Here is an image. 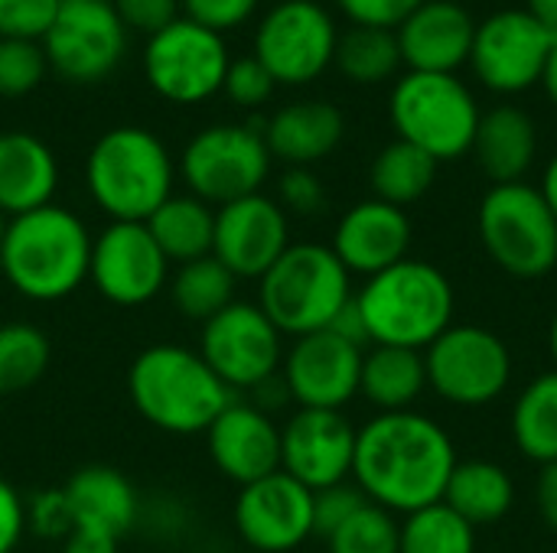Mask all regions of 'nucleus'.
Masks as SVG:
<instances>
[{"label":"nucleus","instance_id":"11","mask_svg":"<svg viewBox=\"0 0 557 553\" xmlns=\"http://www.w3.org/2000/svg\"><path fill=\"white\" fill-rule=\"evenodd\" d=\"M339 29L317 0H281L255 29V59L277 85H310L336 59Z\"/></svg>","mask_w":557,"mask_h":553},{"label":"nucleus","instance_id":"22","mask_svg":"<svg viewBox=\"0 0 557 553\" xmlns=\"http://www.w3.org/2000/svg\"><path fill=\"white\" fill-rule=\"evenodd\" d=\"M330 248L349 274H362L369 280L408 257L411 218L398 205L366 199L339 218Z\"/></svg>","mask_w":557,"mask_h":553},{"label":"nucleus","instance_id":"33","mask_svg":"<svg viewBox=\"0 0 557 553\" xmlns=\"http://www.w3.org/2000/svg\"><path fill=\"white\" fill-rule=\"evenodd\" d=\"M173 306L196 323H209L219 316L228 303H235V274L219 264L212 254L180 264L176 274L166 284Z\"/></svg>","mask_w":557,"mask_h":553},{"label":"nucleus","instance_id":"36","mask_svg":"<svg viewBox=\"0 0 557 553\" xmlns=\"http://www.w3.org/2000/svg\"><path fill=\"white\" fill-rule=\"evenodd\" d=\"M398 553H476V528L437 502L405 515Z\"/></svg>","mask_w":557,"mask_h":553},{"label":"nucleus","instance_id":"17","mask_svg":"<svg viewBox=\"0 0 557 553\" xmlns=\"http://www.w3.org/2000/svg\"><path fill=\"white\" fill-rule=\"evenodd\" d=\"M366 349L346 342L333 329H320L294 339L284 355L281 378L297 407L343 411L359 394Z\"/></svg>","mask_w":557,"mask_h":553},{"label":"nucleus","instance_id":"18","mask_svg":"<svg viewBox=\"0 0 557 553\" xmlns=\"http://www.w3.org/2000/svg\"><path fill=\"white\" fill-rule=\"evenodd\" d=\"M232 518L251 551L290 553L313 538V492L287 473H271L242 486Z\"/></svg>","mask_w":557,"mask_h":553},{"label":"nucleus","instance_id":"50","mask_svg":"<svg viewBox=\"0 0 557 553\" xmlns=\"http://www.w3.org/2000/svg\"><path fill=\"white\" fill-rule=\"evenodd\" d=\"M539 508H542V518L552 525V531H557V463H548L542 466L539 473Z\"/></svg>","mask_w":557,"mask_h":553},{"label":"nucleus","instance_id":"23","mask_svg":"<svg viewBox=\"0 0 557 553\" xmlns=\"http://www.w3.org/2000/svg\"><path fill=\"white\" fill-rule=\"evenodd\" d=\"M395 36L408 72L457 75V68L470 62L476 23L457 0H424Z\"/></svg>","mask_w":557,"mask_h":553},{"label":"nucleus","instance_id":"6","mask_svg":"<svg viewBox=\"0 0 557 553\" xmlns=\"http://www.w3.org/2000/svg\"><path fill=\"white\" fill-rule=\"evenodd\" d=\"M352 300V274L326 244H290L261 277L258 306L281 336H310L330 329Z\"/></svg>","mask_w":557,"mask_h":553},{"label":"nucleus","instance_id":"41","mask_svg":"<svg viewBox=\"0 0 557 553\" xmlns=\"http://www.w3.org/2000/svg\"><path fill=\"white\" fill-rule=\"evenodd\" d=\"M366 505H369V499L362 495V489L356 482H339V486L313 492V535L330 538Z\"/></svg>","mask_w":557,"mask_h":553},{"label":"nucleus","instance_id":"25","mask_svg":"<svg viewBox=\"0 0 557 553\" xmlns=\"http://www.w3.org/2000/svg\"><path fill=\"white\" fill-rule=\"evenodd\" d=\"M346 134V117L330 101H294L264 121V143L287 166H313L326 160Z\"/></svg>","mask_w":557,"mask_h":553},{"label":"nucleus","instance_id":"44","mask_svg":"<svg viewBox=\"0 0 557 553\" xmlns=\"http://www.w3.org/2000/svg\"><path fill=\"white\" fill-rule=\"evenodd\" d=\"M258 3L261 0H180V10L186 13V20L222 36L225 29L245 26L258 13Z\"/></svg>","mask_w":557,"mask_h":553},{"label":"nucleus","instance_id":"24","mask_svg":"<svg viewBox=\"0 0 557 553\" xmlns=\"http://www.w3.org/2000/svg\"><path fill=\"white\" fill-rule=\"evenodd\" d=\"M59 189V160L52 147L29 130L0 134V212L7 218L42 209Z\"/></svg>","mask_w":557,"mask_h":553},{"label":"nucleus","instance_id":"52","mask_svg":"<svg viewBox=\"0 0 557 553\" xmlns=\"http://www.w3.org/2000/svg\"><path fill=\"white\" fill-rule=\"evenodd\" d=\"M525 10L557 33V0H525Z\"/></svg>","mask_w":557,"mask_h":553},{"label":"nucleus","instance_id":"48","mask_svg":"<svg viewBox=\"0 0 557 553\" xmlns=\"http://www.w3.org/2000/svg\"><path fill=\"white\" fill-rule=\"evenodd\" d=\"M117 538L91 528H72L69 538L62 541V553H117Z\"/></svg>","mask_w":557,"mask_h":553},{"label":"nucleus","instance_id":"30","mask_svg":"<svg viewBox=\"0 0 557 553\" xmlns=\"http://www.w3.org/2000/svg\"><path fill=\"white\" fill-rule=\"evenodd\" d=\"M512 502H516L512 476L499 463H490V460L457 463L444 492V505H450L473 528L496 525L499 518L509 515Z\"/></svg>","mask_w":557,"mask_h":553},{"label":"nucleus","instance_id":"27","mask_svg":"<svg viewBox=\"0 0 557 553\" xmlns=\"http://www.w3.org/2000/svg\"><path fill=\"white\" fill-rule=\"evenodd\" d=\"M62 492L69 499L75 528L104 531L121 541L137 525V512H140L137 492L131 479L111 466H85L72 473Z\"/></svg>","mask_w":557,"mask_h":553},{"label":"nucleus","instance_id":"10","mask_svg":"<svg viewBox=\"0 0 557 553\" xmlns=\"http://www.w3.org/2000/svg\"><path fill=\"white\" fill-rule=\"evenodd\" d=\"M228 62L225 39L186 16L147 36L144 46V78L170 104H202L219 95Z\"/></svg>","mask_w":557,"mask_h":553},{"label":"nucleus","instance_id":"54","mask_svg":"<svg viewBox=\"0 0 557 553\" xmlns=\"http://www.w3.org/2000/svg\"><path fill=\"white\" fill-rule=\"evenodd\" d=\"M548 349H552V359H555V372H557V313L552 319V329H548Z\"/></svg>","mask_w":557,"mask_h":553},{"label":"nucleus","instance_id":"38","mask_svg":"<svg viewBox=\"0 0 557 553\" xmlns=\"http://www.w3.org/2000/svg\"><path fill=\"white\" fill-rule=\"evenodd\" d=\"M49 62L39 42L0 39V98H23L39 88Z\"/></svg>","mask_w":557,"mask_h":553},{"label":"nucleus","instance_id":"32","mask_svg":"<svg viewBox=\"0 0 557 553\" xmlns=\"http://www.w3.org/2000/svg\"><path fill=\"white\" fill-rule=\"evenodd\" d=\"M512 440L519 453L539 466L557 463V372L525 385L512 407Z\"/></svg>","mask_w":557,"mask_h":553},{"label":"nucleus","instance_id":"43","mask_svg":"<svg viewBox=\"0 0 557 553\" xmlns=\"http://www.w3.org/2000/svg\"><path fill=\"white\" fill-rule=\"evenodd\" d=\"M277 205L294 215H320L326 209L323 179L310 166H287L277 179Z\"/></svg>","mask_w":557,"mask_h":553},{"label":"nucleus","instance_id":"14","mask_svg":"<svg viewBox=\"0 0 557 553\" xmlns=\"http://www.w3.org/2000/svg\"><path fill=\"white\" fill-rule=\"evenodd\" d=\"M555 36V29L535 20L525 7L496 10L476 23L470 68L483 88L496 95H522L542 85Z\"/></svg>","mask_w":557,"mask_h":553},{"label":"nucleus","instance_id":"4","mask_svg":"<svg viewBox=\"0 0 557 553\" xmlns=\"http://www.w3.org/2000/svg\"><path fill=\"white\" fill-rule=\"evenodd\" d=\"M372 345L424 352L454 326L457 297L447 274L428 261L405 257L366 280L356 293Z\"/></svg>","mask_w":557,"mask_h":553},{"label":"nucleus","instance_id":"20","mask_svg":"<svg viewBox=\"0 0 557 553\" xmlns=\"http://www.w3.org/2000/svg\"><path fill=\"white\" fill-rule=\"evenodd\" d=\"M356 460V430L343 411L300 407L281 427V473L310 492L349 482Z\"/></svg>","mask_w":557,"mask_h":553},{"label":"nucleus","instance_id":"19","mask_svg":"<svg viewBox=\"0 0 557 553\" xmlns=\"http://www.w3.org/2000/svg\"><path fill=\"white\" fill-rule=\"evenodd\" d=\"M287 248L290 222L277 199L255 192L215 209L212 257L225 264L235 280H261Z\"/></svg>","mask_w":557,"mask_h":553},{"label":"nucleus","instance_id":"42","mask_svg":"<svg viewBox=\"0 0 557 553\" xmlns=\"http://www.w3.org/2000/svg\"><path fill=\"white\" fill-rule=\"evenodd\" d=\"M75 528L69 499L62 489H42L26 499V531L46 541H65Z\"/></svg>","mask_w":557,"mask_h":553},{"label":"nucleus","instance_id":"34","mask_svg":"<svg viewBox=\"0 0 557 553\" xmlns=\"http://www.w3.org/2000/svg\"><path fill=\"white\" fill-rule=\"evenodd\" d=\"M333 62L356 85L388 81L405 65L395 29H375V26H352L349 33H343Z\"/></svg>","mask_w":557,"mask_h":553},{"label":"nucleus","instance_id":"13","mask_svg":"<svg viewBox=\"0 0 557 553\" xmlns=\"http://www.w3.org/2000/svg\"><path fill=\"white\" fill-rule=\"evenodd\" d=\"M202 362L232 391H255L284 365V336L258 303L235 300L219 316L202 323Z\"/></svg>","mask_w":557,"mask_h":553},{"label":"nucleus","instance_id":"53","mask_svg":"<svg viewBox=\"0 0 557 553\" xmlns=\"http://www.w3.org/2000/svg\"><path fill=\"white\" fill-rule=\"evenodd\" d=\"M542 88L548 95V101L557 108V36L552 52H548V62H545V72H542Z\"/></svg>","mask_w":557,"mask_h":553},{"label":"nucleus","instance_id":"9","mask_svg":"<svg viewBox=\"0 0 557 553\" xmlns=\"http://www.w3.org/2000/svg\"><path fill=\"white\" fill-rule=\"evenodd\" d=\"M271 160L264 124H212L183 147L180 176L189 196L219 209L261 192Z\"/></svg>","mask_w":557,"mask_h":553},{"label":"nucleus","instance_id":"37","mask_svg":"<svg viewBox=\"0 0 557 553\" xmlns=\"http://www.w3.org/2000/svg\"><path fill=\"white\" fill-rule=\"evenodd\" d=\"M326 544L330 553H398L401 525L395 521L392 512L369 502L339 531H333Z\"/></svg>","mask_w":557,"mask_h":553},{"label":"nucleus","instance_id":"55","mask_svg":"<svg viewBox=\"0 0 557 553\" xmlns=\"http://www.w3.org/2000/svg\"><path fill=\"white\" fill-rule=\"evenodd\" d=\"M7 222H10V218H7V215L0 212V241H3V231H7Z\"/></svg>","mask_w":557,"mask_h":553},{"label":"nucleus","instance_id":"49","mask_svg":"<svg viewBox=\"0 0 557 553\" xmlns=\"http://www.w3.org/2000/svg\"><path fill=\"white\" fill-rule=\"evenodd\" d=\"M294 398H290V391H287V385H284V378H281V372L274 375V378H268V381H261L258 388H255V407L258 411H264L268 417L274 414V411H281V407H287Z\"/></svg>","mask_w":557,"mask_h":553},{"label":"nucleus","instance_id":"46","mask_svg":"<svg viewBox=\"0 0 557 553\" xmlns=\"http://www.w3.org/2000/svg\"><path fill=\"white\" fill-rule=\"evenodd\" d=\"M111 7L127 29L147 33V36L180 20V0H111Z\"/></svg>","mask_w":557,"mask_h":553},{"label":"nucleus","instance_id":"28","mask_svg":"<svg viewBox=\"0 0 557 553\" xmlns=\"http://www.w3.org/2000/svg\"><path fill=\"white\" fill-rule=\"evenodd\" d=\"M428 388V365L424 352L398 349V345H372L362 355L359 394L379 407V414L411 411V404Z\"/></svg>","mask_w":557,"mask_h":553},{"label":"nucleus","instance_id":"21","mask_svg":"<svg viewBox=\"0 0 557 553\" xmlns=\"http://www.w3.org/2000/svg\"><path fill=\"white\" fill-rule=\"evenodd\" d=\"M206 440L215 469L238 486L281 473V427L251 401H232L206 430Z\"/></svg>","mask_w":557,"mask_h":553},{"label":"nucleus","instance_id":"7","mask_svg":"<svg viewBox=\"0 0 557 553\" xmlns=\"http://www.w3.org/2000/svg\"><path fill=\"white\" fill-rule=\"evenodd\" d=\"M398 140L414 143L437 163L467 156L480 127V101L467 81L441 72H405L388 98Z\"/></svg>","mask_w":557,"mask_h":553},{"label":"nucleus","instance_id":"31","mask_svg":"<svg viewBox=\"0 0 557 553\" xmlns=\"http://www.w3.org/2000/svg\"><path fill=\"white\" fill-rule=\"evenodd\" d=\"M434 179H437V160L408 140H392L388 147H382L369 169V186L375 192L372 199H382L398 209H408L418 199H424Z\"/></svg>","mask_w":557,"mask_h":553},{"label":"nucleus","instance_id":"2","mask_svg":"<svg viewBox=\"0 0 557 553\" xmlns=\"http://www.w3.org/2000/svg\"><path fill=\"white\" fill-rule=\"evenodd\" d=\"M91 235L85 222L55 202L13 215L0 241V271L7 284L33 300L55 303L88 280Z\"/></svg>","mask_w":557,"mask_h":553},{"label":"nucleus","instance_id":"1","mask_svg":"<svg viewBox=\"0 0 557 553\" xmlns=\"http://www.w3.org/2000/svg\"><path fill=\"white\" fill-rule=\"evenodd\" d=\"M457 463L450 433L414 411L379 414L356 430L352 479L372 505L392 515L444 502Z\"/></svg>","mask_w":557,"mask_h":553},{"label":"nucleus","instance_id":"40","mask_svg":"<svg viewBox=\"0 0 557 553\" xmlns=\"http://www.w3.org/2000/svg\"><path fill=\"white\" fill-rule=\"evenodd\" d=\"M277 81L271 78V72L255 59V55H238L228 62V72H225V81H222V91L232 104L238 108H261L271 101Z\"/></svg>","mask_w":557,"mask_h":553},{"label":"nucleus","instance_id":"29","mask_svg":"<svg viewBox=\"0 0 557 553\" xmlns=\"http://www.w3.org/2000/svg\"><path fill=\"white\" fill-rule=\"evenodd\" d=\"M144 225L170 264H189L212 254L215 209L189 192H173Z\"/></svg>","mask_w":557,"mask_h":553},{"label":"nucleus","instance_id":"47","mask_svg":"<svg viewBox=\"0 0 557 553\" xmlns=\"http://www.w3.org/2000/svg\"><path fill=\"white\" fill-rule=\"evenodd\" d=\"M26 535V499L0 479V553H13Z\"/></svg>","mask_w":557,"mask_h":553},{"label":"nucleus","instance_id":"12","mask_svg":"<svg viewBox=\"0 0 557 553\" xmlns=\"http://www.w3.org/2000/svg\"><path fill=\"white\" fill-rule=\"evenodd\" d=\"M428 385L457 407H486L512 381L509 345L483 326H450L424 349Z\"/></svg>","mask_w":557,"mask_h":553},{"label":"nucleus","instance_id":"45","mask_svg":"<svg viewBox=\"0 0 557 553\" xmlns=\"http://www.w3.org/2000/svg\"><path fill=\"white\" fill-rule=\"evenodd\" d=\"M336 3L352 20V26L398 29L424 0H336Z\"/></svg>","mask_w":557,"mask_h":553},{"label":"nucleus","instance_id":"35","mask_svg":"<svg viewBox=\"0 0 557 553\" xmlns=\"http://www.w3.org/2000/svg\"><path fill=\"white\" fill-rule=\"evenodd\" d=\"M52 359V345L42 329L29 323L0 326V398L33 388Z\"/></svg>","mask_w":557,"mask_h":553},{"label":"nucleus","instance_id":"39","mask_svg":"<svg viewBox=\"0 0 557 553\" xmlns=\"http://www.w3.org/2000/svg\"><path fill=\"white\" fill-rule=\"evenodd\" d=\"M62 0H0V39L42 42Z\"/></svg>","mask_w":557,"mask_h":553},{"label":"nucleus","instance_id":"5","mask_svg":"<svg viewBox=\"0 0 557 553\" xmlns=\"http://www.w3.org/2000/svg\"><path fill=\"white\" fill-rule=\"evenodd\" d=\"M173 183L166 143L137 124L104 130L85 160L88 196L111 222H147L173 196Z\"/></svg>","mask_w":557,"mask_h":553},{"label":"nucleus","instance_id":"3","mask_svg":"<svg viewBox=\"0 0 557 553\" xmlns=\"http://www.w3.org/2000/svg\"><path fill=\"white\" fill-rule=\"evenodd\" d=\"M127 394L150 427L176 437L206 433L235 401V391L222 385L199 352L170 342L150 345L131 362Z\"/></svg>","mask_w":557,"mask_h":553},{"label":"nucleus","instance_id":"26","mask_svg":"<svg viewBox=\"0 0 557 553\" xmlns=\"http://www.w3.org/2000/svg\"><path fill=\"white\" fill-rule=\"evenodd\" d=\"M493 186L525 183V173L539 153V127L529 111L516 104H496L480 117L476 140L470 150Z\"/></svg>","mask_w":557,"mask_h":553},{"label":"nucleus","instance_id":"15","mask_svg":"<svg viewBox=\"0 0 557 553\" xmlns=\"http://www.w3.org/2000/svg\"><path fill=\"white\" fill-rule=\"evenodd\" d=\"M39 46L52 72L69 81L91 85L121 65L127 52V26L114 13L111 0H62Z\"/></svg>","mask_w":557,"mask_h":553},{"label":"nucleus","instance_id":"16","mask_svg":"<svg viewBox=\"0 0 557 553\" xmlns=\"http://www.w3.org/2000/svg\"><path fill=\"white\" fill-rule=\"evenodd\" d=\"M91 287L114 306H144L170 284V261L144 222H108L91 238Z\"/></svg>","mask_w":557,"mask_h":553},{"label":"nucleus","instance_id":"51","mask_svg":"<svg viewBox=\"0 0 557 553\" xmlns=\"http://www.w3.org/2000/svg\"><path fill=\"white\" fill-rule=\"evenodd\" d=\"M539 192H542V199L548 202L552 215L557 218V153L548 160V166H545V173H542V186H539Z\"/></svg>","mask_w":557,"mask_h":553},{"label":"nucleus","instance_id":"8","mask_svg":"<svg viewBox=\"0 0 557 553\" xmlns=\"http://www.w3.org/2000/svg\"><path fill=\"white\" fill-rule=\"evenodd\" d=\"M486 254L519 280H539L557 267V218L529 183L493 186L480 202Z\"/></svg>","mask_w":557,"mask_h":553}]
</instances>
